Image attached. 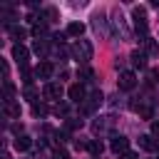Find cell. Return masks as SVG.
Masks as SVG:
<instances>
[{
  "label": "cell",
  "instance_id": "obj_2",
  "mask_svg": "<svg viewBox=\"0 0 159 159\" xmlns=\"http://www.w3.org/2000/svg\"><path fill=\"white\" fill-rule=\"evenodd\" d=\"M117 84H119V89L129 92V89H134V84H137V75H134L132 70H124V72H119V80H117Z\"/></svg>",
  "mask_w": 159,
  "mask_h": 159
},
{
  "label": "cell",
  "instance_id": "obj_8",
  "mask_svg": "<svg viewBox=\"0 0 159 159\" xmlns=\"http://www.w3.org/2000/svg\"><path fill=\"white\" fill-rule=\"evenodd\" d=\"M99 104H102V92H97V89H94V92L87 97V102H82V112H92V109H94V107H99Z\"/></svg>",
  "mask_w": 159,
  "mask_h": 159
},
{
  "label": "cell",
  "instance_id": "obj_9",
  "mask_svg": "<svg viewBox=\"0 0 159 159\" xmlns=\"http://www.w3.org/2000/svg\"><path fill=\"white\" fill-rule=\"evenodd\" d=\"M2 109H5V114H7V117H12V119H17V117H20V102H12V99H5V104H2Z\"/></svg>",
  "mask_w": 159,
  "mask_h": 159
},
{
  "label": "cell",
  "instance_id": "obj_16",
  "mask_svg": "<svg viewBox=\"0 0 159 159\" xmlns=\"http://www.w3.org/2000/svg\"><path fill=\"white\" fill-rule=\"evenodd\" d=\"M144 47H147V52H149L152 57H157V55H159V45H157L152 37H147V40H144Z\"/></svg>",
  "mask_w": 159,
  "mask_h": 159
},
{
  "label": "cell",
  "instance_id": "obj_30",
  "mask_svg": "<svg viewBox=\"0 0 159 159\" xmlns=\"http://www.w3.org/2000/svg\"><path fill=\"white\" fill-rule=\"evenodd\" d=\"M152 132H154V134H159V119H154V122H152Z\"/></svg>",
  "mask_w": 159,
  "mask_h": 159
},
{
  "label": "cell",
  "instance_id": "obj_26",
  "mask_svg": "<svg viewBox=\"0 0 159 159\" xmlns=\"http://www.w3.org/2000/svg\"><path fill=\"white\" fill-rule=\"evenodd\" d=\"M77 127H82V119H80V122H77V119H70V122H67V129H77Z\"/></svg>",
  "mask_w": 159,
  "mask_h": 159
},
{
  "label": "cell",
  "instance_id": "obj_3",
  "mask_svg": "<svg viewBox=\"0 0 159 159\" xmlns=\"http://www.w3.org/2000/svg\"><path fill=\"white\" fill-rule=\"evenodd\" d=\"M109 149H112L114 154H119V157H122V154H127V152H129V139H127V137H122V134H114V137H112V142H109Z\"/></svg>",
  "mask_w": 159,
  "mask_h": 159
},
{
  "label": "cell",
  "instance_id": "obj_32",
  "mask_svg": "<svg viewBox=\"0 0 159 159\" xmlns=\"http://www.w3.org/2000/svg\"><path fill=\"white\" fill-rule=\"evenodd\" d=\"M92 159H99V157H92Z\"/></svg>",
  "mask_w": 159,
  "mask_h": 159
},
{
  "label": "cell",
  "instance_id": "obj_13",
  "mask_svg": "<svg viewBox=\"0 0 159 159\" xmlns=\"http://www.w3.org/2000/svg\"><path fill=\"white\" fill-rule=\"evenodd\" d=\"M87 149H89L92 157H99V154L104 152V144H102L99 139H92V142H87Z\"/></svg>",
  "mask_w": 159,
  "mask_h": 159
},
{
  "label": "cell",
  "instance_id": "obj_10",
  "mask_svg": "<svg viewBox=\"0 0 159 159\" xmlns=\"http://www.w3.org/2000/svg\"><path fill=\"white\" fill-rule=\"evenodd\" d=\"M82 32H84V25H82V22H70V25H67V30H65V35H67V37H77V40L82 37Z\"/></svg>",
  "mask_w": 159,
  "mask_h": 159
},
{
  "label": "cell",
  "instance_id": "obj_7",
  "mask_svg": "<svg viewBox=\"0 0 159 159\" xmlns=\"http://www.w3.org/2000/svg\"><path fill=\"white\" fill-rule=\"evenodd\" d=\"M67 94H70V99H72V102H77V104H82V102L87 99V94H84V87H82L80 82H77V84H72V87L67 89Z\"/></svg>",
  "mask_w": 159,
  "mask_h": 159
},
{
  "label": "cell",
  "instance_id": "obj_29",
  "mask_svg": "<svg viewBox=\"0 0 159 159\" xmlns=\"http://www.w3.org/2000/svg\"><path fill=\"white\" fill-rule=\"evenodd\" d=\"M119 159H139V154H134V152H127V154H122Z\"/></svg>",
  "mask_w": 159,
  "mask_h": 159
},
{
  "label": "cell",
  "instance_id": "obj_6",
  "mask_svg": "<svg viewBox=\"0 0 159 159\" xmlns=\"http://www.w3.org/2000/svg\"><path fill=\"white\" fill-rule=\"evenodd\" d=\"M52 72H55V67H52V62H47V60H42V62L35 67V77H40V80H50Z\"/></svg>",
  "mask_w": 159,
  "mask_h": 159
},
{
  "label": "cell",
  "instance_id": "obj_14",
  "mask_svg": "<svg viewBox=\"0 0 159 159\" xmlns=\"http://www.w3.org/2000/svg\"><path fill=\"white\" fill-rule=\"evenodd\" d=\"M30 144H32V139H30V137H25V134L15 139V149H17V152H27V149H30Z\"/></svg>",
  "mask_w": 159,
  "mask_h": 159
},
{
  "label": "cell",
  "instance_id": "obj_27",
  "mask_svg": "<svg viewBox=\"0 0 159 159\" xmlns=\"http://www.w3.org/2000/svg\"><path fill=\"white\" fill-rule=\"evenodd\" d=\"M80 77H84V80H89V77H92V70H87V67H84V70H80Z\"/></svg>",
  "mask_w": 159,
  "mask_h": 159
},
{
  "label": "cell",
  "instance_id": "obj_31",
  "mask_svg": "<svg viewBox=\"0 0 159 159\" xmlns=\"http://www.w3.org/2000/svg\"><path fill=\"white\" fill-rule=\"evenodd\" d=\"M55 159H67V154H65V152H57V154H55Z\"/></svg>",
  "mask_w": 159,
  "mask_h": 159
},
{
  "label": "cell",
  "instance_id": "obj_20",
  "mask_svg": "<svg viewBox=\"0 0 159 159\" xmlns=\"http://www.w3.org/2000/svg\"><path fill=\"white\" fill-rule=\"evenodd\" d=\"M32 114H35V117H42V114H47V107H45V104L32 102Z\"/></svg>",
  "mask_w": 159,
  "mask_h": 159
},
{
  "label": "cell",
  "instance_id": "obj_21",
  "mask_svg": "<svg viewBox=\"0 0 159 159\" xmlns=\"http://www.w3.org/2000/svg\"><path fill=\"white\" fill-rule=\"evenodd\" d=\"M132 17H134V20H147V10H144V7H134V10H132Z\"/></svg>",
  "mask_w": 159,
  "mask_h": 159
},
{
  "label": "cell",
  "instance_id": "obj_1",
  "mask_svg": "<svg viewBox=\"0 0 159 159\" xmlns=\"http://www.w3.org/2000/svg\"><path fill=\"white\" fill-rule=\"evenodd\" d=\"M92 55H94V47H92V42L89 40H77L75 45H72V57L77 60V62H89L92 60Z\"/></svg>",
  "mask_w": 159,
  "mask_h": 159
},
{
  "label": "cell",
  "instance_id": "obj_15",
  "mask_svg": "<svg viewBox=\"0 0 159 159\" xmlns=\"http://www.w3.org/2000/svg\"><path fill=\"white\" fill-rule=\"evenodd\" d=\"M112 124H114V117H104V122H99V119H97L92 127H94V132H102V129H109Z\"/></svg>",
  "mask_w": 159,
  "mask_h": 159
},
{
  "label": "cell",
  "instance_id": "obj_17",
  "mask_svg": "<svg viewBox=\"0 0 159 159\" xmlns=\"http://www.w3.org/2000/svg\"><path fill=\"white\" fill-rule=\"evenodd\" d=\"M32 50H35V55H40V57H45V55H47V42H45V40H37Z\"/></svg>",
  "mask_w": 159,
  "mask_h": 159
},
{
  "label": "cell",
  "instance_id": "obj_12",
  "mask_svg": "<svg viewBox=\"0 0 159 159\" xmlns=\"http://www.w3.org/2000/svg\"><path fill=\"white\" fill-rule=\"evenodd\" d=\"M139 147L147 149V152H157V149H159V142H154L149 134H142V137H139Z\"/></svg>",
  "mask_w": 159,
  "mask_h": 159
},
{
  "label": "cell",
  "instance_id": "obj_19",
  "mask_svg": "<svg viewBox=\"0 0 159 159\" xmlns=\"http://www.w3.org/2000/svg\"><path fill=\"white\" fill-rule=\"evenodd\" d=\"M45 17H47V22H52V20H57L60 17V12L55 10V7H45V12H42Z\"/></svg>",
  "mask_w": 159,
  "mask_h": 159
},
{
  "label": "cell",
  "instance_id": "obj_18",
  "mask_svg": "<svg viewBox=\"0 0 159 159\" xmlns=\"http://www.w3.org/2000/svg\"><path fill=\"white\" fill-rule=\"evenodd\" d=\"M137 112H139L142 119H152V117H154V109H152V107H137Z\"/></svg>",
  "mask_w": 159,
  "mask_h": 159
},
{
  "label": "cell",
  "instance_id": "obj_24",
  "mask_svg": "<svg viewBox=\"0 0 159 159\" xmlns=\"http://www.w3.org/2000/svg\"><path fill=\"white\" fill-rule=\"evenodd\" d=\"M35 97H37V89L35 87H25V99H32L35 102Z\"/></svg>",
  "mask_w": 159,
  "mask_h": 159
},
{
  "label": "cell",
  "instance_id": "obj_4",
  "mask_svg": "<svg viewBox=\"0 0 159 159\" xmlns=\"http://www.w3.org/2000/svg\"><path fill=\"white\" fill-rule=\"evenodd\" d=\"M27 57H30V50H27L25 45H15V47H12V60H15L20 67L27 65Z\"/></svg>",
  "mask_w": 159,
  "mask_h": 159
},
{
  "label": "cell",
  "instance_id": "obj_5",
  "mask_svg": "<svg viewBox=\"0 0 159 159\" xmlns=\"http://www.w3.org/2000/svg\"><path fill=\"white\" fill-rule=\"evenodd\" d=\"M62 84H57V82H47L45 84V89H42V94H45V99H60L62 97Z\"/></svg>",
  "mask_w": 159,
  "mask_h": 159
},
{
  "label": "cell",
  "instance_id": "obj_25",
  "mask_svg": "<svg viewBox=\"0 0 159 159\" xmlns=\"http://www.w3.org/2000/svg\"><path fill=\"white\" fill-rule=\"evenodd\" d=\"M32 35H35V37L40 40V37L45 35V25H35V27H32Z\"/></svg>",
  "mask_w": 159,
  "mask_h": 159
},
{
  "label": "cell",
  "instance_id": "obj_28",
  "mask_svg": "<svg viewBox=\"0 0 159 159\" xmlns=\"http://www.w3.org/2000/svg\"><path fill=\"white\" fill-rule=\"evenodd\" d=\"M157 77H159V70H149V82H157Z\"/></svg>",
  "mask_w": 159,
  "mask_h": 159
},
{
  "label": "cell",
  "instance_id": "obj_22",
  "mask_svg": "<svg viewBox=\"0 0 159 159\" xmlns=\"http://www.w3.org/2000/svg\"><path fill=\"white\" fill-rule=\"evenodd\" d=\"M10 35H12V40H25V30L22 27H10Z\"/></svg>",
  "mask_w": 159,
  "mask_h": 159
},
{
  "label": "cell",
  "instance_id": "obj_11",
  "mask_svg": "<svg viewBox=\"0 0 159 159\" xmlns=\"http://www.w3.org/2000/svg\"><path fill=\"white\" fill-rule=\"evenodd\" d=\"M129 60H132V65H134V67H139V70H144V67H147V55H144L142 50H134V52L129 55Z\"/></svg>",
  "mask_w": 159,
  "mask_h": 159
},
{
  "label": "cell",
  "instance_id": "obj_23",
  "mask_svg": "<svg viewBox=\"0 0 159 159\" xmlns=\"http://www.w3.org/2000/svg\"><path fill=\"white\" fill-rule=\"evenodd\" d=\"M5 94H7V99H10L12 94H15V84H12L10 80H5Z\"/></svg>",
  "mask_w": 159,
  "mask_h": 159
}]
</instances>
